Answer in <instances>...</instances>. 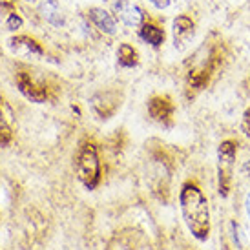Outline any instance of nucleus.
<instances>
[{"instance_id":"nucleus-1","label":"nucleus","mask_w":250,"mask_h":250,"mask_svg":"<svg viewBox=\"0 0 250 250\" xmlns=\"http://www.w3.org/2000/svg\"><path fill=\"white\" fill-rule=\"evenodd\" d=\"M179 205L192 236L199 241H207L210 236V207L203 190L192 181L185 183L179 192Z\"/></svg>"},{"instance_id":"nucleus-2","label":"nucleus","mask_w":250,"mask_h":250,"mask_svg":"<svg viewBox=\"0 0 250 250\" xmlns=\"http://www.w3.org/2000/svg\"><path fill=\"white\" fill-rule=\"evenodd\" d=\"M75 170L79 179L86 188H93L101 181V161L97 155V148L93 143H84L75 157Z\"/></svg>"},{"instance_id":"nucleus-3","label":"nucleus","mask_w":250,"mask_h":250,"mask_svg":"<svg viewBox=\"0 0 250 250\" xmlns=\"http://www.w3.org/2000/svg\"><path fill=\"white\" fill-rule=\"evenodd\" d=\"M113 13L119 15V19L125 22L130 28H137L145 24V11L137 4H133L130 0H110Z\"/></svg>"},{"instance_id":"nucleus-4","label":"nucleus","mask_w":250,"mask_h":250,"mask_svg":"<svg viewBox=\"0 0 250 250\" xmlns=\"http://www.w3.org/2000/svg\"><path fill=\"white\" fill-rule=\"evenodd\" d=\"M121 106V95L117 91H101L91 97V110L101 119H110Z\"/></svg>"},{"instance_id":"nucleus-5","label":"nucleus","mask_w":250,"mask_h":250,"mask_svg":"<svg viewBox=\"0 0 250 250\" xmlns=\"http://www.w3.org/2000/svg\"><path fill=\"white\" fill-rule=\"evenodd\" d=\"M174 110L175 106L168 95H155L148 103V113L152 115L153 121H157L161 125H172Z\"/></svg>"},{"instance_id":"nucleus-6","label":"nucleus","mask_w":250,"mask_h":250,"mask_svg":"<svg viewBox=\"0 0 250 250\" xmlns=\"http://www.w3.org/2000/svg\"><path fill=\"white\" fill-rule=\"evenodd\" d=\"M17 86H19L22 95L29 101H33V103H44L48 99V88L35 83L31 79V75H28L26 71L17 73Z\"/></svg>"},{"instance_id":"nucleus-7","label":"nucleus","mask_w":250,"mask_h":250,"mask_svg":"<svg viewBox=\"0 0 250 250\" xmlns=\"http://www.w3.org/2000/svg\"><path fill=\"white\" fill-rule=\"evenodd\" d=\"M172 33H174V44L175 48H185L190 39L195 33V22L188 15H177L172 22Z\"/></svg>"},{"instance_id":"nucleus-8","label":"nucleus","mask_w":250,"mask_h":250,"mask_svg":"<svg viewBox=\"0 0 250 250\" xmlns=\"http://www.w3.org/2000/svg\"><path fill=\"white\" fill-rule=\"evenodd\" d=\"M88 19L95 24V28L99 31H103L106 35H115L117 21H115V17L110 11H106L104 7H91L90 11H88Z\"/></svg>"},{"instance_id":"nucleus-9","label":"nucleus","mask_w":250,"mask_h":250,"mask_svg":"<svg viewBox=\"0 0 250 250\" xmlns=\"http://www.w3.org/2000/svg\"><path fill=\"white\" fill-rule=\"evenodd\" d=\"M15 119L13 111L4 99H0V146H6L13 141Z\"/></svg>"},{"instance_id":"nucleus-10","label":"nucleus","mask_w":250,"mask_h":250,"mask_svg":"<svg viewBox=\"0 0 250 250\" xmlns=\"http://www.w3.org/2000/svg\"><path fill=\"white\" fill-rule=\"evenodd\" d=\"M9 48L13 49L17 55L24 57H42V48L41 44L29 37H13L9 41Z\"/></svg>"},{"instance_id":"nucleus-11","label":"nucleus","mask_w":250,"mask_h":250,"mask_svg":"<svg viewBox=\"0 0 250 250\" xmlns=\"http://www.w3.org/2000/svg\"><path fill=\"white\" fill-rule=\"evenodd\" d=\"M141 39L145 42H148L150 46H153V48H159L161 44L165 42L167 35H165V29L161 28L159 24H155V22H145L141 26Z\"/></svg>"},{"instance_id":"nucleus-12","label":"nucleus","mask_w":250,"mask_h":250,"mask_svg":"<svg viewBox=\"0 0 250 250\" xmlns=\"http://www.w3.org/2000/svg\"><path fill=\"white\" fill-rule=\"evenodd\" d=\"M41 13H42V17H44V21L49 22V24L55 26V28H61L64 24L62 9H61L57 0H46V2H42Z\"/></svg>"},{"instance_id":"nucleus-13","label":"nucleus","mask_w":250,"mask_h":250,"mask_svg":"<svg viewBox=\"0 0 250 250\" xmlns=\"http://www.w3.org/2000/svg\"><path fill=\"white\" fill-rule=\"evenodd\" d=\"M117 59H119V64L125 66V68H133V66L139 64V53H137V49L133 48L132 44H128V42H123L119 46Z\"/></svg>"},{"instance_id":"nucleus-14","label":"nucleus","mask_w":250,"mask_h":250,"mask_svg":"<svg viewBox=\"0 0 250 250\" xmlns=\"http://www.w3.org/2000/svg\"><path fill=\"white\" fill-rule=\"evenodd\" d=\"M237 155V143L234 139H227L223 141L219 148H217V157H219V165H225V167H230L234 161H236Z\"/></svg>"},{"instance_id":"nucleus-15","label":"nucleus","mask_w":250,"mask_h":250,"mask_svg":"<svg viewBox=\"0 0 250 250\" xmlns=\"http://www.w3.org/2000/svg\"><path fill=\"white\" fill-rule=\"evenodd\" d=\"M217 179H219V194L221 197H229L230 194V167H225V165H219V170H217Z\"/></svg>"},{"instance_id":"nucleus-16","label":"nucleus","mask_w":250,"mask_h":250,"mask_svg":"<svg viewBox=\"0 0 250 250\" xmlns=\"http://www.w3.org/2000/svg\"><path fill=\"white\" fill-rule=\"evenodd\" d=\"M6 26L9 31H15V29H19L22 26V19L19 13H15V11H11V13L7 15V21H6Z\"/></svg>"},{"instance_id":"nucleus-17","label":"nucleus","mask_w":250,"mask_h":250,"mask_svg":"<svg viewBox=\"0 0 250 250\" xmlns=\"http://www.w3.org/2000/svg\"><path fill=\"white\" fill-rule=\"evenodd\" d=\"M241 128L247 137H250V108H247L243 113V123H241Z\"/></svg>"},{"instance_id":"nucleus-18","label":"nucleus","mask_w":250,"mask_h":250,"mask_svg":"<svg viewBox=\"0 0 250 250\" xmlns=\"http://www.w3.org/2000/svg\"><path fill=\"white\" fill-rule=\"evenodd\" d=\"M170 2H172V0H150V4H152L153 7H157V9H167V7L170 6Z\"/></svg>"},{"instance_id":"nucleus-19","label":"nucleus","mask_w":250,"mask_h":250,"mask_svg":"<svg viewBox=\"0 0 250 250\" xmlns=\"http://www.w3.org/2000/svg\"><path fill=\"white\" fill-rule=\"evenodd\" d=\"M245 210H247V215H249V219H250V192L247 194V197H245Z\"/></svg>"},{"instance_id":"nucleus-20","label":"nucleus","mask_w":250,"mask_h":250,"mask_svg":"<svg viewBox=\"0 0 250 250\" xmlns=\"http://www.w3.org/2000/svg\"><path fill=\"white\" fill-rule=\"evenodd\" d=\"M245 172H247V175H249V177H250V159L249 161H245Z\"/></svg>"},{"instance_id":"nucleus-21","label":"nucleus","mask_w":250,"mask_h":250,"mask_svg":"<svg viewBox=\"0 0 250 250\" xmlns=\"http://www.w3.org/2000/svg\"><path fill=\"white\" fill-rule=\"evenodd\" d=\"M26 2H35V0H26Z\"/></svg>"}]
</instances>
